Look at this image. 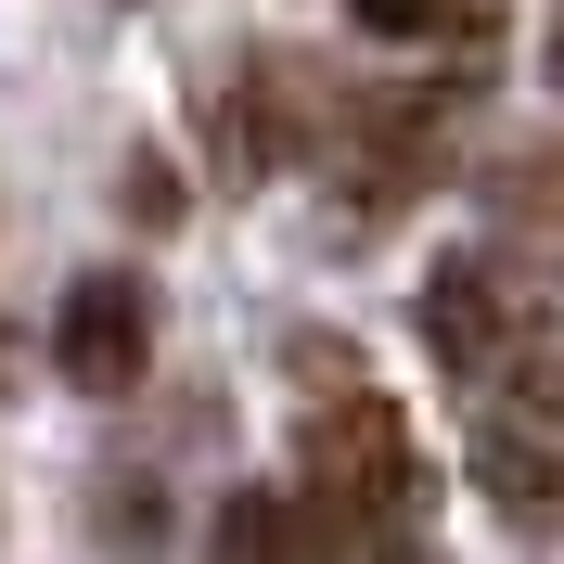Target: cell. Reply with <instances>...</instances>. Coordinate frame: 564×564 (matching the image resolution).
I'll return each instance as SVG.
<instances>
[{
    "label": "cell",
    "instance_id": "1",
    "mask_svg": "<svg viewBox=\"0 0 564 564\" xmlns=\"http://www.w3.org/2000/svg\"><path fill=\"white\" fill-rule=\"evenodd\" d=\"M295 475H308V500L334 513L347 539H411V488H423V449L411 423H398V398L372 386H321V411L295 423Z\"/></svg>",
    "mask_w": 564,
    "mask_h": 564
},
{
    "label": "cell",
    "instance_id": "2",
    "mask_svg": "<svg viewBox=\"0 0 564 564\" xmlns=\"http://www.w3.org/2000/svg\"><path fill=\"white\" fill-rule=\"evenodd\" d=\"M141 359H154V295H141L129 270H77L65 308H52V372H65L77 398H129Z\"/></svg>",
    "mask_w": 564,
    "mask_h": 564
},
{
    "label": "cell",
    "instance_id": "3",
    "mask_svg": "<svg viewBox=\"0 0 564 564\" xmlns=\"http://www.w3.org/2000/svg\"><path fill=\"white\" fill-rule=\"evenodd\" d=\"M245 90H218L206 104V141H218V180H270L282 154H295V90L308 77L295 65H231Z\"/></svg>",
    "mask_w": 564,
    "mask_h": 564
},
{
    "label": "cell",
    "instance_id": "4",
    "mask_svg": "<svg viewBox=\"0 0 564 564\" xmlns=\"http://www.w3.org/2000/svg\"><path fill=\"white\" fill-rule=\"evenodd\" d=\"M475 488L513 513V527H564V449L552 436H527V423H475Z\"/></svg>",
    "mask_w": 564,
    "mask_h": 564
},
{
    "label": "cell",
    "instance_id": "5",
    "mask_svg": "<svg viewBox=\"0 0 564 564\" xmlns=\"http://www.w3.org/2000/svg\"><path fill=\"white\" fill-rule=\"evenodd\" d=\"M411 334L449 359V372H500V282L488 270H436L411 295Z\"/></svg>",
    "mask_w": 564,
    "mask_h": 564
},
{
    "label": "cell",
    "instance_id": "6",
    "mask_svg": "<svg viewBox=\"0 0 564 564\" xmlns=\"http://www.w3.org/2000/svg\"><path fill=\"white\" fill-rule=\"evenodd\" d=\"M116 206H129L141 231H180V218H193V193H180L167 154H129V167H116Z\"/></svg>",
    "mask_w": 564,
    "mask_h": 564
},
{
    "label": "cell",
    "instance_id": "7",
    "mask_svg": "<svg viewBox=\"0 0 564 564\" xmlns=\"http://www.w3.org/2000/svg\"><path fill=\"white\" fill-rule=\"evenodd\" d=\"M488 193H500L513 218H552V231H564V141H539V154H513V167H500Z\"/></svg>",
    "mask_w": 564,
    "mask_h": 564
},
{
    "label": "cell",
    "instance_id": "8",
    "mask_svg": "<svg viewBox=\"0 0 564 564\" xmlns=\"http://www.w3.org/2000/svg\"><path fill=\"white\" fill-rule=\"evenodd\" d=\"M359 26L372 39H436V13H449V0H347Z\"/></svg>",
    "mask_w": 564,
    "mask_h": 564
},
{
    "label": "cell",
    "instance_id": "9",
    "mask_svg": "<svg viewBox=\"0 0 564 564\" xmlns=\"http://www.w3.org/2000/svg\"><path fill=\"white\" fill-rule=\"evenodd\" d=\"M104 539H167V500L141 488V500H104Z\"/></svg>",
    "mask_w": 564,
    "mask_h": 564
},
{
    "label": "cell",
    "instance_id": "10",
    "mask_svg": "<svg viewBox=\"0 0 564 564\" xmlns=\"http://www.w3.org/2000/svg\"><path fill=\"white\" fill-rule=\"evenodd\" d=\"M552 77H564V0H552Z\"/></svg>",
    "mask_w": 564,
    "mask_h": 564
}]
</instances>
